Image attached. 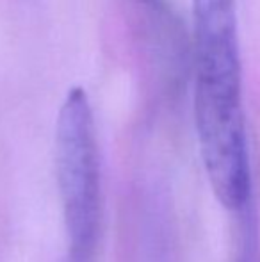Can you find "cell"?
<instances>
[{"label": "cell", "instance_id": "obj_2", "mask_svg": "<svg viewBox=\"0 0 260 262\" xmlns=\"http://www.w3.org/2000/svg\"><path fill=\"white\" fill-rule=\"evenodd\" d=\"M239 245H237L235 262H260V234L258 220L253 204L241 212Z\"/></svg>", "mask_w": 260, "mask_h": 262}, {"label": "cell", "instance_id": "obj_1", "mask_svg": "<svg viewBox=\"0 0 260 262\" xmlns=\"http://www.w3.org/2000/svg\"><path fill=\"white\" fill-rule=\"evenodd\" d=\"M56 177L68 262H93L100 227V161L93 107L84 88L66 93L56 125Z\"/></svg>", "mask_w": 260, "mask_h": 262}]
</instances>
